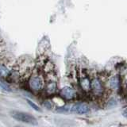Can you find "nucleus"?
Masks as SVG:
<instances>
[{
  "instance_id": "nucleus-1",
  "label": "nucleus",
  "mask_w": 127,
  "mask_h": 127,
  "mask_svg": "<svg viewBox=\"0 0 127 127\" xmlns=\"http://www.w3.org/2000/svg\"><path fill=\"white\" fill-rule=\"evenodd\" d=\"M29 86L34 91H41L45 87V79L41 73L36 71L32 74L29 79Z\"/></svg>"
},
{
  "instance_id": "nucleus-2",
  "label": "nucleus",
  "mask_w": 127,
  "mask_h": 127,
  "mask_svg": "<svg viewBox=\"0 0 127 127\" xmlns=\"http://www.w3.org/2000/svg\"><path fill=\"white\" fill-rule=\"evenodd\" d=\"M10 114L12 118H14L15 120L21 122H24L32 126H37L38 124L37 118L32 114H30L28 113L21 112V111H12Z\"/></svg>"
},
{
  "instance_id": "nucleus-3",
  "label": "nucleus",
  "mask_w": 127,
  "mask_h": 127,
  "mask_svg": "<svg viewBox=\"0 0 127 127\" xmlns=\"http://www.w3.org/2000/svg\"><path fill=\"white\" fill-rule=\"evenodd\" d=\"M91 91H92L95 96H102L104 92L102 82L101 79L98 76H95L91 80Z\"/></svg>"
},
{
  "instance_id": "nucleus-4",
  "label": "nucleus",
  "mask_w": 127,
  "mask_h": 127,
  "mask_svg": "<svg viewBox=\"0 0 127 127\" xmlns=\"http://www.w3.org/2000/svg\"><path fill=\"white\" fill-rule=\"evenodd\" d=\"M70 111L72 113H75L78 114H85L90 111L89 106L84 102H79L75 103L71 107Z\"/></svg>"
},
{
  "instance_id": "nucleus-5",
  "label": "nucleus",
  "mask_w": 127,
  "mask_h": 127,
  "mask_svg": "<svg viewBox=\"0 0 127 127\" xmlns=\"http://www.w3.org/2000/svg\"><path fill=\"white\" fill-rule=\"evenodd\" d=\"M60 95L62 98L67 100H71V99H73L75 95H76V92H75V89H73L71 87L69 86H66L61 90L60 91Z\"/></svg>"
},
{
  "instance_id": "nucleus-6",
  "label": "nucleus",
  "mask_w": 127,
  "mask_h": 127,
  "mask_svg": "<svg viewBox=\"0 0 127 127\" xmlns=\"http://www.w3.org/2000/svg\"><path fill=\"white\" fill-rule=\"evenodd\" d=\"M108 86L113 91H118L120 88L121 83H120V77L119 75L114 74L111 75L108 78Z\"/></svg>"
},
{
  "instance_id": "nucleus-7",
  "label": "nucleus",
  "mask_w": 127,
  "mask_h": 127,
  "mask_svg": "<svg viewBox=\"0 0 127 127\" xmlns=\"http://www.w3.org/2000/svg\"><path fill=\"white\" fill-rule=\"evenodd\" d=\"M11 68L6 61H4L3 60L0 61V77L1 78H6L10 76L11 73Z\"/></svg>"
},
{
  "instance_id": "nucleus-8",
  "label": "nucleus",
  "mask_w": 127,
  "mask_h": 127,
  "mask_svg": "<svg viewBox=\"0 0 127 127\" xmlns=\"http://www.w3.org/2000/svg\"><path fill=\"white\" fill-rule=\"evenodd\" d=\"M79 86H80L81 89L85 91V92H88L91 91V79L90 78L86 75H83V76L79 79Z\"/></svg>"
},
{
  "instance_id": "nucleus-9",
  "label": "nucleus",
  "mask_w": 127,
  "mask_h": 127,
  "mask_svg": "<svg viewBox=\"0 0 127 127\" xmlns=\"http://www.w3.org/2000/svg\"><path fill=\"white\" fill-rule=\"evenodd\" d=\"M45 89H46V92L49 95L54 94L57 89V83L56 81V79H50L47 83L45 85Z\"/></svg>"
},
{
  "instance_id": "nucleus-10",
  "label": "nucleus",
  "mask_w": 127,
  "mask_h": 127,
  "mask_svg": "<svg viewBox=\"0 0 127 127\" xmlns=\"http://www.w3.org/2000/svg\"><path fill=\"white\" fill-rule=\"evenodd\" d=\"M120 83L124 88L127 89V67H122L120 68Z\"/></svg>"
},
{
  "instance_id": "nucleus-11",
  "label": "nucleus",
  "mask_w": 127,
  "mask_h": 127,
  "mask_svg": "<svg viewBox=\"0 0 127 127\" xmlns=\"http://www.w3.org/2000/svg\"><path fill=\"white\" fill-rule=\"evenodd\" d=\"M26 102H27L28 104H29L33 110H37V111H39V112H41V108H40V107L37 104H35L33 102H32L31 100H30V99H26Z\"/></svg>"
},
{
  "instance_id": "nucleus-12",
  "label": "nucleus",
  "mask_w": 127,
  "mask_h": 127,
  "mask_svg": "<svg viewBox=\"0 0 127 127\" xmlns=\"http://www.w3.org/2000/svg\"><path fill=\"white\" fill-rule=\"evenodd\" d=\"M117 104H118V102H117L116 99H115V98H110V100L108 101V102H107L106 106H107V108H113L114 106H117Z\"/></svg>"
},
{
  "instance_id": "nucleus-13",
  "label": "nucleus",
  "mask_w": 127,
  "mask_h": 127,
  "mask_svg": "<svg viewBox=\"0 0 127 127\" xmlns=\"http://www.w3.org/2000/svg\"><path fill=\"white\" fill-rule=\"evenodd\" d=\"M0 87H2V88L4 90V91H11V88H10V87L5 82H3L2 80H0Z\"/></svg>"
},
{
  "instance_id": "nucleus-14",
  "label": "nucleus",
  "mask_w": 127,
  "mask_h": 127,
  "mask_svg": "<svg viewBox=\"0 0 127 127\" xmlns=\"http://www.w3.org/2000/svg\"><path fill=\"white\" fill-rule=\"evenodd\" d=\"M70 109H71V107L69 106H64L57 108V111L59 113H64V112H68V111H70Z\"/></svg>"
},
{
  "instance_id": "nucleus-15",
  "label": "nucleus",
  "mask_w": 127,
  "mask_h": 127,
  "mask_svg": "<svg viewBox=\"0 0 127 127\" xmlns=\"http://www.w3.org/2000/svg\"><path fill=\"white\" fill-rule=\"evenodd\" d=\"M43 105H44V106L45 107V108H47V109H52L53 108V103H52V102L51 101H49V100H46V101H45L44 102V103H43Z\"/></svg>"
},
{
  "instance_id": "nucleus-16",
  "label": "nucleus",
  "mask_w": 127,
  "mask_h": 127,
  "mask_svg": "<svg viewBox=\"0 0 127 127\" xmlns=\"http://www.w3.org/2000/svg\"><path fill=\"white\" fill-rule=\"evenodd\" d=\"M5 54V49H3V45L0 46V61H2L3 60L4 55Z\"/></svg>"
},
{
  "instance_id": "nucleus-17",
  "label": "nucleus",
  "mask_w": 127,
  "mask_h": 127,
  "mask_svg": "<svg viewBox=\"0 0 127 127\" xmlns=\"http://www.w3.org/2000/svg\"><path fill=\"white\" fill-rule=\"evenodd\" d=\"M3 45V43H2V41H0V46L1 45Z\"/></svg>"
},
{
  "instance_id": "nucleus-18",
  "label": "nucleus",
  "mask_w": 127,
  "mask_h": 127,
  "mask_svg": "<svg viewBox=\"0 0 127 127\" xmlns=\"http://www.w3.org/2000/svg\"><path fill=\"white\" fill-rule=\"evenodd\" d=\"M14 127H22V126H14Z\"/></svg>"
}]
</instances>
